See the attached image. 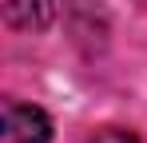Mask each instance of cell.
<instances>
[{"instance_id": "cell-1", "label": "cell", "mask_w": 147, "mask_h": 143, "mask_svg": "<svg viewBox=\"0 0 147 143\" xmlns=\"http://www.w3.org/2000/svg\"><path fill=\"white\" fill-rule=\"evenodd\" d=\"M52 119L32 103H8L4 107V135L0 143H48Z\"/></svg>"}, {"instance_id": "cell-2", "label": "cell", "mask_w": 147, "mask_h": 143, "mask_svg": "<svg viewBox=\"0 0 147 143\" xmlns=\"http://www.w3.org/2000/svg\"><path fill=\"white\" fill-rule=\"evenodd\" d=\"M92 143H139V139L131 131H123V127H103V131L92 135Z\"/></svg>"}]
</instances>
